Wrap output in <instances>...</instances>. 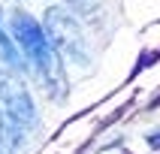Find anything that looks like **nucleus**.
I'll return each instance as SVG.
<instances>
[{
	"label": "nucleus",
	"instance_id": "1",
	"mask_svg": "<svg viewBox=\"0 0 160 154\" xmlns=\"http://www.w3.org/2000/svg\"><path fill=\"white\" fill-rule=\"evenodd\" d=\"M9 36H12L21 61L33 70V76L45 88V94L52 100H63L67 97L70 79H67V70H63V57L54 52L52 39L45 36L42 21H36L24 9H15V12H12V21H9Z\"/></svg>",
	"mask_w": 160,
	"mask_h": 154
},
{
	"label": "nucleus",
	"instance_id": "2",
	"mask_svg": "<svg viewBox=\"0 0 160 154\" xmlns=\"http://www.w3.org/2000/svg\"><path fill=\"white\" fill-rule=\"evenodd\" d=\"M42 30L52 39L54 52L63 61H76V63H88L91 61V48H88V36L85 27L76 18L70 6H52L42 15Z\"/></svg>",
	"mask_w": 160,
	"mask_h": 154
},
{
	"label": "nucleus",
	"instance_id": "3",
	"mask_svg": "<svg viewBox=\"0 0 160 154\" xmlns=\"http://www.w3.org/2000/svg\"><path fill=\"white\" fill-rule=\"evenodd\" d=\"M0 121L21 124L24 130L36 127V121H39L36 103L30 97V91H27L24 79L3 61H0Z\"/></svg>",
	"mask_w": 160,
	"mask_h": 154
},
{
	"label": "nucleus",
	"instance_id": "4",
	"mask_svg": "<svg viewBox=\"0 0 160 154\" xmlns=\"http://www.w3.org/2000/svg\"><path fill=\"white\" fill-rule=\"evenodd\" d=\"M0 61L6 63V67H12L15 72L24 70V61H21V54H18L15 42H12V36H9V30L3 24H0Z\"/></svg>",
	"mask_w": 160,
	"mask_h": 154
}]
</instances>
